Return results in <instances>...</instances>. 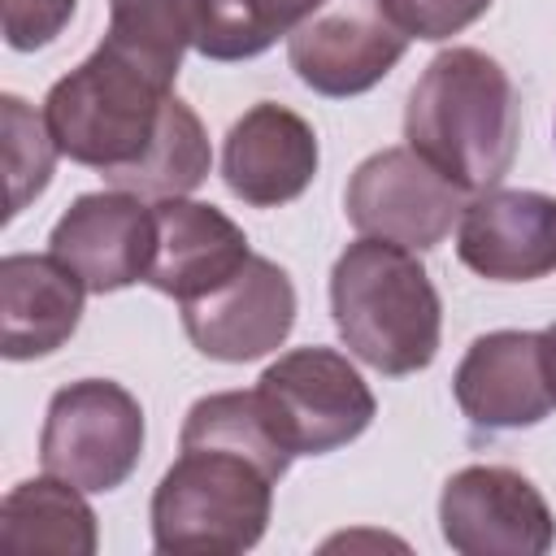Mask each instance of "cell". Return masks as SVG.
<instances>
[{"label": "cell", "mask_w": 556, "mask_h": 556, "mask_svg": "<svg viewBox=\"0 0 556 556\" xmlns=\"http://www.w3.org/2000/svg\"><path fill=\"white\" fill-rule=\"evenodd\" d=\"M274 478L222 447H182L152 491V547L165 556H235L261 543Z\"/></svg>", "instance_id": "277c9868"}, {"label": "cell", "mask_w": 556, "mask_h": 556, "mask_svg": "<svg viewBox=\"0 0 556 556\" xmlns=\"http://www.w3.org/2000/svg\"><path fill=\"white\" fill-rule=\"evenodd\" d=\"M182 447H222V452H235V456H248L252 465H261L274 482L291 469L295 452L282 443L261 391H213L204 400H195L187 408V421H182V434H178Z\"/></svg>", "instance_id": "ac0fdd59"}, {"label": "cell", "mask_w": 556, "mask_h": 556, "mask_svg": "<svg viewBox=\"0 0 556 556\" xmlns=\"http://www.w3.org/2000/svg\"><path fill=\"white\" fill-rule=\"evenodd\" d=\"M443 543L460 556H543L556 517L543 491L508 465H465L439 495Z\"/></svg>", "instance_id": "9c48e42d"}, {"label": "cell", "mask_w": 556, "mask_h": 556, "mask_svg": "<svg viewBox=\"0 0 556 556\" xmlns=\"http://www.w3.org/2000/svg\"><path fill=\"white\" fill-rule=\"evenodd\" d=\"M317 130L287 104H252L222 143V178L252 208H278L308 191L317 174Z\"/></svg>", "instance_id": "5bb4252c"}, {"label": "cell", "mask_w": 556, "mask_h": 556, "mask_svg": "<svg viewBox=\"0 0 556 556\" xmlns=\"http://www.w3.org/2000/svg\"><path fill=\"white\" fill-rule=\"evenodd\" d=\"M0 543L17 556H91L100 547V530L91 504L83 500V486L43 473L9 486V495L0 500Z\"/></svg>", "instance_id": "e0dca14e"}, {"label": "cell", "mask_w": 556, "mask_h": 556, "mask_svg": "<svg viewBox=\"0 0 556 556\" xmlns=\"http://www.w3.org/2000/svg\"><path fill=\"white\" fill-rule=\"evenodd\" d=\"M543 334V356H547V378H552V395H556V321L547 326V330H539Z\"/></svg>", "instance_id": "d4e9b609"}, {"label": "cell", "mask_w": 556, "mask_h": 556, "mask_svg": "<svg viewBox=\"0 0 556 556\" xmlns=\"http://www.w3.org/2000/svg\"><path fill=\"white\" fill-rule=\"evenodd\" d=\"M87 287L52 252H9L0 261V352L9 361L52 356L83 321Z\"/></svg>", "instance_id": "9a60e30c"}, {"label": "cell", "mask_w": 556, "mask_h": 556, "mask_svg": "<svg viewBox=\"0 0 556 556\" xmlns=\"http://www.w3.org/2000/svg\"><path fill=\"white\" fill-rule=\"evenodd\" d=\"M456 256L491 282H534L556 269V200L543 191H478L456 222Z\"/></svg>", "instance_id": "4fadbf2b"}, {"label": "cell", "mask_w": 556, "mask_h": 556, "mask_svg": "<svg viewBox=\"0 0 556 556\" xmlns=\"http://www.w3.org/2000/svg\"><path fill=\"white\" fill-rule=\"evenodd\" d=\"M408 35L387 0H321L291 35L287 61L304 87L330 100L378 87L404 56Z\"/></svg>", "instance_id": "ba28073f"}, {"label": "cell", "mask_w": 556, "mask_h": 556, "mask_svg": "<svg viewBox=\"0 0 556 556\" xmlns=\"http://www.w3.org/2000/svg\"><path fill=\"white\" fill-rule=\"evenodd\" d=\"M48 252L70 265L91 295L148 282L156 256V208L135 191H87L52 226Z\"/></svg>", "instance_id": "8fae6325"}, {"label": "cell", "mask_w": 556, "mask_h": 556, "mask_svg": "<svg viewBox=\"0 0 556 556\" xmlns=\"http://www.w3.org/2000/svg\"><path fill=\"white\" fill-rule=\"evenodd\" d=\"M404 139L460 191L500 187L521 143V96L508 70L478 48L439 52L408 91Z\"/></svg>", "instance_id": "6da1fadb"}, {"label": "cell", "mask_w": 556, "mask_h": 556, "mask_svg": "<svg viewBox=\"0 0 556 556\" xmlns=\"http://www.w3.org/2000/svg\"><path fill=\"white\" fill-rule=\"evenodd\" d=\"M334 330L356 361L408 378L439 356L443 304L413 248L361 235L330 269Z\"/></svg>", "instance_id": "7a4b0ae2"}, {"label": "cell", "mask_w": 556, "mask_h": 556, "mask_svg": "<svg viewBox=\"0 0 556 556\" xmlns=\"http://www.w3.org/2000/svg\"><path fill=\"white\" fill-rule=\"evenodd\" d=\"M174 83L104 39L78 70L52 83L43 122L61 156L100 169L104 178L139 165L161 135Z\"/></svg>", "instance_id": "3957f363"}, {"label": "cell", "mask_w": 556, "mask_h": 556, "mask_svg": "<svg viewBox=\"0 0 556 556\" xmlns=\"http://www.w3.org/2000/svg\"><path fill=\"white\" fill-rule=\"evenodd\" d=\"M78 0H0V30L13 52L48 48L74 17Z\"/></svg>", "instance_id": "603a6c76"}, {"label": "cell", "mask_w": 556, "mask_h": 556, "mask_svg": "<svg viewBox=\"0 0 556 556\" xmlns=\"http://www.w3.org/2000/svg\"><path fill=\"white\" fill-rule=\"evenodd\" d=\"M213 0H109V35L161 78H178L182 52L195 48Z\"/></svg>", "instance_id": "ffe728a7"}, {"label": "cell", "mask_w": 556, "mask_h": 556, "mask_svg": "<svg viewBox=\"0 0 556 556\" xmlns=\"http://www.w3.org/2000/svg\"><path fill=\"white\" fill-rule=\"evenodd\" d=\"M208 165H213V148L204 135V122L195 117V109L187 100L174 96L148 156L139 165L113 174L109 182L122 191H135L143 200H174V195H191L208 178Z\"/></svg>", "instance_id": "d6986e66"}, {"label": "cell", "mask_w": 556, "mask_h": 556, "mask_svg": "<svg viewBox=\"0 0 556 556\" xmlns=\"http://www.w3.org/2000/svg\"><path fill=\"white\" fill-rule=\"evenodd\" d=\"M452 395L460 413L469 417V426L478 430L539 426L556 404L547 356H543V334L539 330L478 334L452 374Z\"/></svg>", "instance_id": "7c38bea8"}, {"label": "cell", "mask_w": 556, "mask_h": 556, "mask_svg": "<svg viewBox=\"0 0 556 556\" xmlns=\"http://www.w3.org/2000/svg\"><path fill=\"white\" fill-rule=\"evenodd\" d=\"M256 391L295 456H326L361 439L378 413L369 382L334 348H291L265 365Z\"/></svg>", "instance_id": "8992f818"}, {"label": "cell", "mask_w": 556, "mask_h": 556, "mask_svg": "<svg viewBox=\"0 0 556 556\" xmlns=\"http://www.w3.org/2000/svg\"><path fill=\"white\" fill-rule=\"evenodd\" d=\"M0 143H4V178H9V208L4 217H17L52 178L56 143L43 122L22 96H0Z\"/></svg>", "instance_id": "7402d4cb"}, {"label": "cell", "mask_w": 556, "mask_h": 556, "mask_svg": "<svg viewBox=\"0 0 556 556\" xmlns=\"http://www.w3.org/2000/svg\"><path fill=\"white\" fill-rule=\"evenodd\" d=\"M295 326V282L269 256H248L226 282L182 304V330L208 361L243 365L282 348Z\"/></svg>", "instance_id": "30bf717a"}, {"label": "cell", "mask_w": 556, "mask_h": 556, "mask_svg": "<svg viewBox=\"0 0 556 556\" xmlns=\"http://www.w3.org/2000/svg\"><path fill=\"white\" fill-rule=\"evenodd\" d=\"M156 208V256L148 269V287L174 295L178 304L226 282L248 256V235L213 204L174 195L152 200Z\"/></svg>", "instance_id": "2e32d148"}, {"label": "cell", "mask_w": 556, "mask_h": 556, "mask_svg": "<svg viewBox=\"0 0 556 556\" xmlns=\"http://www.w3.org/2000/svg\"><path fill=\"white\" fill-rule=\"evenodd\" d=\"M387 9L404 26L408 39L439 43V39H452L465 26H473L491 9V0H387Z\"/></svg>", "instance_id": "cb8c5ba5"}, {"label": "cell", "mask_w": 556, "mask_h": 556, "mask_svg": "<svg viewBox=\"0 0 556 556\" xmlns=\"http://www.w3.org/2000/svg\"><path fill=\"white\" fill-rule=\"evenodd\" d=\"M469 191L443 178L413 148H382L365 156L343 191V213L361 235L430 252L460 222Z\"/></svg>", "instance_id": "52a82bcc"}, {"label": "cell", "mask_w": 556, "mask_h": 556, "mask_svg": "<svg viewBox=\"0 0 556 556\" xmlns=\"http://www.w3.org/2000/svg\"><path fill=\"white\" fill-rule=\"evenodd\" d=\"M143 456V408L113 378H78L48 400L39 460L87 495L117 491Z\"/></svg>", "instance_id": "5b68a950"}, {"label": "cell", "mask_w": 556, "mask_h": 556, "mask_svg": "<svg viewBox=\"0 0 556 556\" xmlns=\"http://www.w3.org/2000/svg\"><path fill=\"white\" fill-rule=\"evenodd\" d=\"M321 0H213L195 52L208 61H248L291 35Z\"/></svg>", "instance_id": "44dd1931"}]
</instances>
